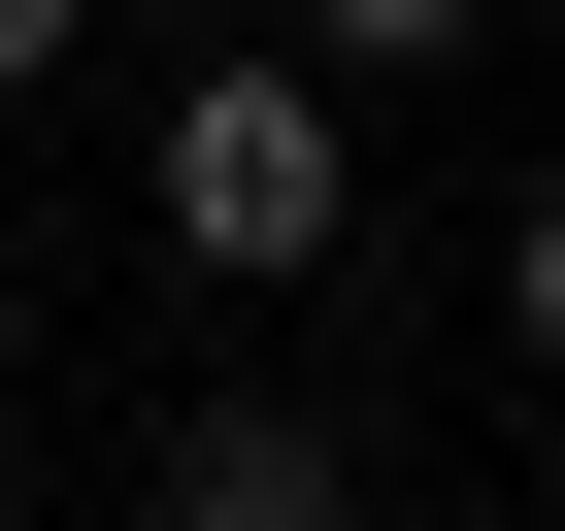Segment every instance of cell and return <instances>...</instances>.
Masks as SVG:
<instances>
[{
    "label": "cell",
    "mask_w": 565,
    "mask_h": 531,
    "mask_svg": "<svg viewBox=\"0 0 565 531\" xmlns=\"http://www.w3.org/2000/svg\"><path fill=\"white\" fill-rule=\"evenodd\" d=\"M67 34H100V0H0V100H34V67H67Z\"/></svg>",
    "instance_id": "5"
},
{
    "label": "cell",
    "mask_w": 565,
    "mask_h": 531,
    "mask_svg": "<svg viewBox=\"0 0 565 531\" xmlns=\"http://www.w3.org/2000/svg\"><path fill=\"white\" fill-rule=\"evenodd\" d=\"M300 34H333V67L399 100V67H466V34H499V0H300Z\"/></svg>",
    "instance_id": "3"
},
{
    "label": "cell",
    "mask_w": 565,
    "mask_h": 531,
    "mask_svg": "<svg viewBox=\"0 0 565 531\" xmlns=\"http://www.w3.org/2000/svg\"><path fill=\"white\" fill-rule=\"evenodd\" d=\"M134 199H167V266H200V300H300V266L366 232V67H333V34H233V67H167Z\"/></svg>",
    "instance_id": "1"
},
{
    "label": "cell",
    "mask_w": 565,
    "mask_h": 531,
    "mask_svg": "<svg viewBox=\"0 0 565 531\" xmlns=\"http://www.w3.org/2000/svg\"><path fill=\"white\" fill-rule=\"evenodd\" d=\"M134 531H366V432H333V399H200V432L134 465Z\"/></svg>",
    "instance_id": "2"
},
{
    "label": "cell",
    "mask_w": 565,
    "mask_h": 531,
    "mask_svg": "<svg viewBox=\"0 0 565 531\" xmlns=\"http://www.w3.org/2000/svg\"><path fill=\"white\" fill-rule=\"evenodd\" d=\"M499 333H532V366H565V166H532V199H499Z\"/></svg>",
    "instance_id": "4"
}]
</instances>
